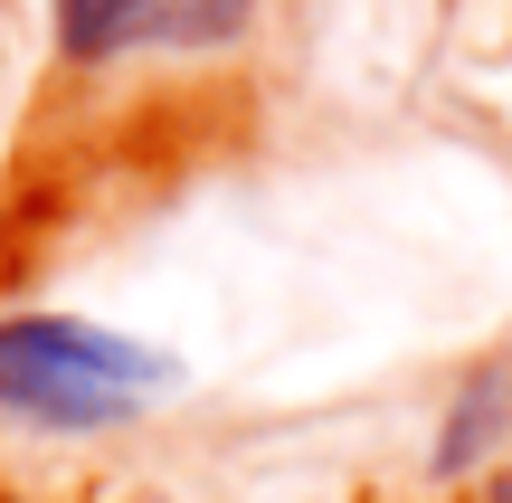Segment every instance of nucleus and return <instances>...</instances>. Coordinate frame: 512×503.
Returning a JSON list of instances; mask_svg holds the SVG:
<instances>
[{"mask_svg": "<svg viewBox=\"0 0 512 503\" xmlns=\"http://www.w3.org/2000/svg\"><path fill=\"white\" fill-rule=\"evenodd\" d=\"M247 29V0H67V48L114 57V48H219Z\"/></svg>", "mask_w": 512, "mask_h": 503, "instance_id": "2", "label": "nucleus"}, {"mask_svg": "<svg viewBox=\"0 0 512 503\" xmlns=\"http://www.w3.org/2000/svg\"><path fill=\"white\" fill-rule=\"evenodd\" d=\"M503 503H512V485H503Z\"/></svg>", "mask_w": 512, "mask_h": 503, "instance_id": "3", "label": "nucleus"}, {"mask_svg": "<svg viewBox=\"0 0 512 503\" xmlns=\"http://www.w3.org/2000/svg\"><path fill=\"white\" fill-rule=\"evenodd\" d=\"M171 390V361L105 323L19 314L0 323V409L29 428H124Z\"/></svg>", "mask_w": 512, "mask_h": 503, "instance_id": "1", "label": "nucleus"}]
</instances>
